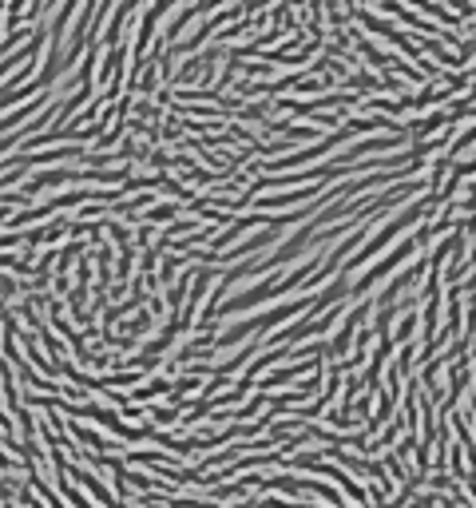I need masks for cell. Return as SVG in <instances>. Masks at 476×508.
<instances>
[{
  "instance_id": "obj_1",
  "label": "cell",
  "mask_w": 476,
  "mask_h": 508,
  "mask_svg": "<svg viewBox=\"0 0 476 508\" xmlns=\"http://www.w3.org/2000/svg\"><path fill=\"white\" fill-rule=\"evenodd\" d=\"M413 251H417V238H405V242H401V246H397V251L389 254V258H385V262H377V266H369V270H365L361 278H357V282L349 286V294H353V298H361V294L369 290V286H377L381 278H385V274H389L393 266H401V262H405V258H409Z\"/></svg>"
},
{
  "instance_id": "obj_2",
  "label": "cell",
  "mask_w": 476,
  "mask_h": 508,
  "mask_svg": "<svg viewBox=\"0 0 476 508\" xmlns=\"http://www.w3.org/2000/svg\"><path fill=\"white\" fill-rule=\"evenodd\" d=\"M361 318H369V302H357V310L346 318L341 333H337L330 346H326V353H346V349H349V338H353V330H357V322H361Z\"/></svg>"
},
{
  "instance_id": "obj_3",
  "label": "cell",
  "mask_w": 476,
  "mask_h": 508,
  "mask_svg": "<svg viewBox=\"0 0 476 508\" xmlns=\"http://www.w3.org/2000/svg\"><path fill=\"white\" fill-rule=\"evenodd\" d=\"M159 393H171V381H151L147 389H135V401H151V397H159Z\"/></svg>"
},
{
  "instance_id": "obj_4",
  "label": "cell",
  "mask_w": 476,
  "mask_h": 508,
  "mask_svg": "<svg viewBox=\"0 0 476 508\" xmlns=\"http://www.w3.org/2000/svg\"><path fill=\"white\" fill-rule=\"evenodd\" d=\"M413 326H417V318H405V322H401V330H397V342H405V338L413 333Z\"/></svg>"
}]
</instances>
